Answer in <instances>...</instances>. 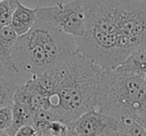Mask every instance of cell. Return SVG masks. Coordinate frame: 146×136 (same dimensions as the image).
I'll return each instance as SVG.
<instances>
[{
	"label": "cell",
	"mask_w": 146,
	"mask_h": 136,
	"mask_svg": "<svg viewBox=\"0 0 146 136\" xmlns=\"http://www.w3.org/2000/svg\"><path fill=\"white\" fill-rule=\"evenodd\" d=\"M104 69L77 52L51 70L55 84L50 110L58 120L70 125L80 115L97 105Z\"/></svg>",
	"instance_id": "1"
},
{
	"label": "cell",
	"mask_w": 146,
	"mask_h": 136,
	"mask_svg": "<svg viewBox=\"0 0 146 136\" xmlns=\"http://www.w3.org/2000/svg\"><path fill=\"white\" fill-rule=\"evenodd\" d=\"M77 52L75 37L36 20L28 32L17 37L12 58L19 73L40 75Z\"/></svg>",
	"instance_id": "2"
},
{
	"label": "cell",
	"mask_w": 146,
	"mask_h": 136,
	"mask_svg": "<svg viewBox=\"0 0 146 136\" xmlns=\"http://www.w3.org/2000/svg\"><path fill=\"white\" fill-rule=\"evenodd\" d=\"M121 0H84L86 30L76 38L78 52L103 69L124 61L118 46L117 18Z\"/></svg>",
	"instance_id": "3"
},
{
	"label": "cell",
	"mask_w": 146,
	"mask_h": 136,
	"mask_svg": "<svg viewBox=\"0 0 146 136\" xmlns=\"http://www.w3.org/2000/svg\"><path fill=\"white\" fill-rule=\"evenodd\" d=\"M95 109L117 119L137 118L146 109L145 76L104 69Z\"/></svg>",
	"instance_id": "4"
},
{
	"label": "cell",
	"mask_w": 146,
	"mask_h": 136,
	"mask_svg": "<svg viewBox=\"0 0 146 136\" xmlns=\"http://www.w3.org/2000/svg\"><path fill=\"white\" fill-rule=\"evenodd\" d=\"M117 31L118 46L124 60L132 53L146 48V3L121 0Z\"/></svg>",
	"instance_id": "5"
},
{
	"label": "cell",
	"mask_w": 146,
	"mask_h": 136,
	"mask_svg": "<svg viewBox=\"0 0 146 136\" xmlns=\"http://www.w3.org/2000/svg\"><path fill=\"white\" fill-rule=\"evenodd\" d=\"M37 20L43 21L68 35L80 38L86 30V15L84 0H74L72 2L55 6H37Z\"/></svg>",
	"instance_id": "6"
},
{
	"label": "cell",
	"mask_w": 146,
	"mask_h": 136,
	"mask_svg": "<svg viewBox=\"0 0 146 136\" xmlns=\"http://www.w3.org/2000/svg\"><path fill=\"white\" fill-rule=\"evenodd\" d=\"M118 119L91 109L70 124V135L113 136L118 135Z\"/></svg>",
	"instance_id": "7"
},
{
	"label": "cell",
	"mask_w": 146,
	"mask_h": 136,
	"mask_svg": "<svg viewBox=\"0 0 146 136\" xmlns=\"http://www.w3.org/2000/svg\"><path fill=\"white\" fill-rule=\"evenodd\" d=\"M17 34L9 26L0 28V62L8 72L17 74L19 73L12 58V51Z\"/></svg>",
	"instance_id": "8"
},
{
	"label": "cell",
	"mask_w": 146,
	"mask_h": 136,
	"mask_svg": "<svg viewBox=\"0 0 146 136\" xmlns=\"http://www.w3.org/2000/svg\"><path fill=\"white\" fill-rule=\"evenodd\" d=\"M37 8H29L19 3L13 13L10 27L14 30L17 36L27 33L37 20Z\"/></svg>",
	"instance_id": "9"
},
{
	"label": "cell",
	"mask_w": 146,
	"mask_h": 136,
	"mask_svg": "<svg viewBox=\"0 0 146 136\" xmlns=\"http://www.w3.org/2000/svg\"><path fill=\"white\" fill-rule=\"evenodd\" d=\"M11 109H12V123L10 127L5 130L6 135L9 136L15 135L17 130L21 126L25 124H32L33 116H34V111L32 108L24 103L13 101Z\"/></svg>",
	"instance_id": "10"
},
{
	"label": "cell",
	"mask_w": 146,
	"mask_h": 136,
	"mask_svg": "<svg viewBox=\"0 0 146 136\" xmlns=\"http://www.w3.org/2000/svg\"><path fill=\"white\" fill-rule=\"evenodd\" d=\"M118 135H146V130L135 117L125 116L118 119Z\"/></svg>",
	"instance_id": "11"
},
{
	"label": "cell",
	"mask_w": 146,
	"mask_h": 136,
	"mask_svg": "<svg viewBox=\"0 0 146 136\" xmlns=\"http://www.w3.org/2000/svg\"><path fill=\"white\" fill-rule=\"evenodd\" d=\"M17 88L18 84L15 82L0 76V108L12 105L13 95Z\"/></svg>",
	"instance_id": "12"
},
{
	"label": "cell",
	"mask_w": 146,
	"mask_h": 136,
	"mask_svg": "<svg viewBox=\"0 0 146 136\" xmlns=\"http://www.w3.org/2000/svg\"><path fill=\"white\" fill-rule=\"evenodd\" d=\"M19 3H20L19 0H2V1H0V28L10 25L13 13Z\"/></svg>",
	"instance_id": "13"
},
{
	"label": "cell",
	"mask_w": 146,
	"mask_h": 136,
	"mask_svg": "<svg viewBox=\"0 0 146 136\" xmlns=\"http://www.w3.org/2000/svg\"><path fill=\"white\" fill-rule=\"evenodd\" d=\"M12 123V109L11 106L0 108V131L6 130Z\"/></svg>",
	"instance_id": "14"
},
{
	"label": "cell",
	"mask_w": 146,
	"mask_h": 136,
	"mask_svg": "<svg viewBox=\"0 0 146 136\" xmlns=\"http://www.w3.org/2000/svg\"><path fill=\"white\" fill-rule=\"evenodd\" d=\"M15 135L16 136H34V135H37V131L32 124H25V125L21 126V127L17 130Z\"/></svg>",
	"instance_id": "15"
},
{
	"label": "cell",
	"mask_w": 146,
	"mask_h": 136,
	"mask_svg": "<svg viewBox=\"0 0 146 136\" xmlns=\"http://www.w3.org/2000/svg\"><path fill=\"white\" fill-rule=\"evenodd\" d=\"M136 119L138 120V122H139L140 124H141L142 126H143V128L146 130V109L144 110L143 113H141L139 116H138Z\"/></svg>",
	"instance_id": "16"
},
{
	"label": "cell",
	"mask_w": 146,
	"mask_h": 136,
	"mask_svg": "<svg viewBox=\"0 0 146 136\" xmlns=\"http://www.w3.org/2000/svg\"><path fill=\"white\" fill-rule=\"evenodd\" d=\"M0 1H2V0H0Z\"/></svg>",
	"instance_id": "17"
}]
</instances>
